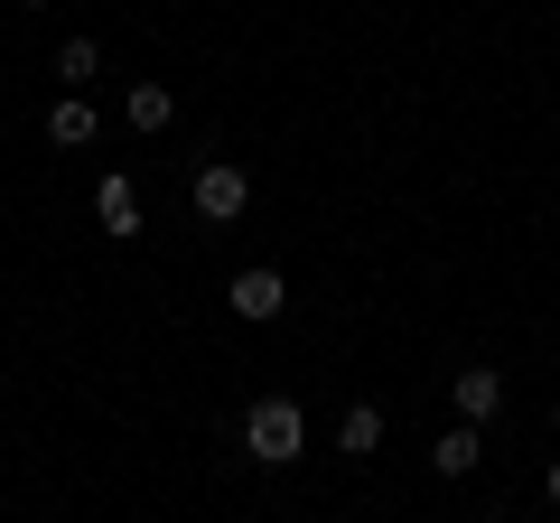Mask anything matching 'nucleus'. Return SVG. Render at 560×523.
I'll list each match as a JSON object with an SVG mask.
<instances>
[{
	"instance_id": "9d476101",
	"label": "nucleus",
	"mask_w": 560,
	"mask_h": 523,
	"mask_svg": "<svg viewBox=\"0 0 560 523\" xmlns=\"http://www.w3.org/2000/svg\"><path fill=\"white\" fill-rule=\"evenodd\" d=\"M94 66H103V47H94V38H66V47H57V84H66V94H75Z\"/></svg>"
},
{
	"instance_id": "0eeeda50",
	"label": "nucleus",
	"mask_w": 560,
	"mask_h": 523,
	"mask_svg": "<svg viewBox=\"0 0 560 523\" xmlns=\"http://www.w3.org/2000/svg\"><path fill=\"white\" fill-rule=\"evenodd\" d=\"M47 141H57V150H84V141H94V103H84V94H57V103H47Z\"/></svg>"
},
{
	"instance_id": "1a4fd4ad",
	"label": "nucleus",
	"mask_w": 560,
	"mask_h": 523,
	"mask_svg": "<svg viewBox=\"0 0 560 523\" xmlns=\"http://www.w3.org/2000/svg\"><path fill=\"white\" fill-rule=\"evenodd\" d=\"M168 113H178L168 84H131V131H168Z\"/></svg>"
},
{
	"instance_id": "20e7f679",
	"label": "nucleus",
	"mask_w": 560,
	"mask_h": 523,
	"mask_svg": "<svg viewBox=\"0 0 560 523\" xmlns=\"http://www.w3.org/2000/svg\"><path fill=\"white\" fill-rule=\"evenodd\" d=\"M448 393H458V421H477V430L504 411V374H486V364H467V374L448 383Z\"/></svg>"
},
{
	"instance_id": "7ed1b4c3",
	"label": "nucleus",
	"mask_w": 560,
	"mask_h": 523,
	"mask_svg": "<svg viewBox=\"0 0 560 523\" xmlns=\"http://www.w3.org/2000/svg\"><path fill=\"white\" fill-rule=\"evenodd\" d=\"M243 206H253V178H243V168H224V160L197 168V216H206V224H234Z\"/></svg>"
},
{
	"instance_id": "f257e3e1",
	"label": "nucleus",
	"mask_w": 560,
	"mask_h": 523,
	"mask_svg": "<svg viewBox=\"0 0 560 523\" xmlns=\"http://www.w3.org/2000/svg\"><path fill=\"white\" fill-rule=\"evenodd\" d=\"M243 449H253L261 467H290L308 449V421H300V403H290V393H261L253 411H243Z\"/></svg>"
},
{
	"instance_id": "39448f33",
	"label": "nucleus",
	"mask_w": 560,
	"mask_h": 523,
	"mask_svg": "<svg viewBox=\"0 0 560 523\" xmlns=\"http://www.w3.org/2000/svg\"><path fill=\"white\" fill-rule=\"evenodd\" d=\"M477 458H486V430H477V421H458V430H440V440H430V467H440V477H467Z\"/></svg>"
},
{
	"instance_id": "f03ea898",
	"label": "nucleus",
	"mask_w": 560,
	"mask_h": 523,
	"mask_svg": "<svg viewBox=\"0 0 560 523\" xmlns=\"http://www.w3.org/2000/svg\"><path fill=\"white\" fill-rule=\"evenodd\" d=\"M224 309H234V318H253V327H271L280 309H290V290H280V271H234V290H224Z\"/></svg>"
},
{
	"instance_id": "6e6552de",
	"label": "nucleus",
	"mask_w": 560,
	"mask_h": 523,
	"mask_svg": "<svg viewBox=\"0 0 560 523\" xmlns=\"http://www.w3.org/2000/svg\"><path fill=\"white\" fill-rule=\"evenodd\" d=\"M337 449H346V458H374V449H383V403H346Z\"/></svg>"
},
{
	"instance_id": "423d86ee",
	"label": "nucleus",
	"mask_w": 560,
	"mask_h": 523,
	"mask_svg": "<svg viewBox=\"0 0 560 523\" xmlns=\"http://www.w3.org/2000/svg\"><path fill=\"white\" fill-rule=\"evenodd\" d=\"M94 216H103V234H113V243H131V234H140V197H131V178H103V187H94Z\"/></svg>"
},
{
	"instance_id": "9b49d317",
	"label": "nucleus",
	"mask_w": 560,
	"mask_h": 523,
	"mask_svg": "<svg viewBox=\"0 0 560 523\" xmlns=\"http://www.w3.org/2000/svg\"><path fill=\"white\" fill-rule=\"evenodd\" d=\"M541 486H551V504H560V458H551V477H541Z\"/></svg>"
},
{
	"instance_id": "f8f14e48",
	"label": "nucleus",
	"mask_w": 560,
	"mask_h": 523,
	"mask_svg": "<svg viewBox=\"0 0 560 523\" xmlns=\"http://www.w3.org/2000/svg\"><path fill=\"white\" fill-rule=\"evenodd\" d=\"M551 421H560V411H551Z\"/></svg>"
}]
</instances>
